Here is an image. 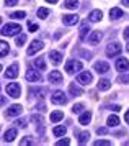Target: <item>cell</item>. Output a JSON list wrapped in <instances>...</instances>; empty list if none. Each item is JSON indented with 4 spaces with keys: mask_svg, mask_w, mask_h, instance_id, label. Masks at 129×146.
<instances>
[{
    "mask_svg": "<svg viewBox=\"0 0 129 146\" xmlns=\"http://www.w3.org/2000/svg\"><path fill=\"white\" fill-rule=\"evenodd\" d=\"M20 31H21V27L18 23H8L2 28V35H5V36H13V35H18Z\"/></svg>",
    "mask_w": 129,
    "mask_h": 146,
    "instance_id": "cell-1",
    "label": "cell"
},
{
    "mask_svg": "<svg viewBox=\"0 0 129 146\" xmlns=\"http://www.w3.org/2000/svg\"><path fill=\"white\" fill-rule=\"evenodd\" d=\"M82 67H84V64H82L80 61L70 59V61H67V64H65V71L69 74H74V72H80Z\"/></svg>",
    "mask_w": 129,
    "mask_h": 146,
    "instance_id": "cell-2",
    "label": "cell"
},
{
    "mask_svg": "<svg viewBox=\"0 0 129 146\" xmlns=\"http://www.w3.org/2000/svg\"><path fill=\"white\" fill-rule=\"evenodd\" d=\"M51 102L54 105H62V104L67 102V97H65V94L62 92V90H56V92L51 95Z\"/></svg>",
    "mask_w": 129,
    "mask_h": 146,
    "instance_id": "cell-3",
    "label": "cell"
},
{
    "mask_svg": "<svg viewBox=\"0 0 129 146\" xmlns=\"http://www.w3.org/2000/svg\"><path fill=\"white\" fill-rule=\"evenodd\" d=\"M121 53V44L119 43H110L108 48H106V56L108 58H115Z\"/></svg>",
    "mask_w": 129,
    "mask_h": 146,
    "instance_id": "cell-4",
    "label": "cell"
},
{
    "mask_svg": "<svg viewBox=\"0 0 129 146\" xmlns=\"http://www.w3.org/2000/svg\"><path fill=\"white\" fill-rule=\"evenodd\" d=\"M91 72H88V71H84V72H80L77 76V82L78 84H82V86H88V84H91Z\"/></svg>",
    "mask_w": 129,
    "mask_h": 146,
    "instance_id": "cell-5",
    "label": "cell"
},
{
    "mask_svg": "<svg viewBox=\"0 0 129 146\" xmlns=\"http://www.w3.org/2000/svg\"><path fill=\"white\" fill-rule=\"evenodd\" d=\"M43 46H44V44H43V41H33L31 43V46L28 48V51H26V54H28V56H33V54H36L39 51V49H43Z\"/></svg>",
    "mask_w": 129,
    "mask_h": 146,
    "instance_id": "cell-6",
    "label": "cell"
},
{
    "mask_svg": "<svg viewBox=\"0 0 129 146\" xmlns=\"http://www.w3.org/2000/svg\"><path fill=\"white\" fill-rule=\"evenodd\" d=\"M7 94H8V97L18 99L20 97V86L18 84H8L7 86Z\"/></svg>",
    "mask_w": 129,
    "mask_h": 146,
    "instance_id": "cell-7",
    "label": "cell"
},
{
    "mask_svg": "<svg viewBox=\"0 0 129 146\" xmlns=\"http://www.w3.org/2000/svg\"><path fill=\"white\" fill-rule=\"evenodd\" d=\"M21 112H23V107L18 105V104H15V105H12L10 108H7V110H5V115L12 118V117H16V115H20Z\"/></svg>",
    "mask_w": 129,
    "mask_h": 146,
    "instance_id": "cell-8",
    "label": "cell"
},
{
    "mask_svg": "<svg viewBox=\"0 0 129 146\" xmlns=\"http://www.w3.org/2000/svg\"><path fill=\"white\" fill-rule=\"evenodd\" d=\"M41 79H43V77H41L39 72H36V69H30V71L26 72V80H30V82H39Z\"/></svg>",
    "mask_w": 129,
    "mask_h": 146,
    "instance_id": "cell-9",
    "label": "cell"
},
{
    "mask_svg": "<svg viewBox=\"0 0 129 146\" xmlns=\"http://www.w3.org/2000/svg\"><path fill=\"white\" fill-rule=\"evenodd\" d=\"M16 76H18V64L15 62V64H12V66L5 71V77L7 79H15Z\"/></svg>",
    "mask_w": 129,
    "mask_h": 146,
    "instance_id": "cell-10",
    "label": "cell"
},
{
    "mask_svg": "<svg viewBox=\"0 0 129 146\" xmlns=\"http://www.w3.org/2000/svg\"><path fill=\"white\" fill-rule=\"evenodd\" d=\"M116 69L119 71V72H124V71H128L129 69V61L126 59V58H119V59L116 61Z\"/></svg>",
    "mask_w": 129,
    "mask_h": 146,
    "instance_id": "cell-11",
    "label": "cell"
},
{
    "mask_svg": "<svg viewBox=\"0 0 129 146\" xmlns=\"http://www.w3.org/2000/svg\"><path fill=\"white\" fill-rule=\"evenodd\" d=\"M95 71L100 72V74L108 72V71H110V64L105 62V61H97V62H95Z\"/></svg>",
    "mask_w": 129,
    "mask_h": 146,
    "instance_id": "cell-12",
    "label": "cell"
},
{
    "mask_svg": "<svg viewBox=\"0 0 129 146\" xmlns=\"http://www.w3.org/2000/svg\"><path fill=\"white\" fill-rule=\"evenodd\" d=\"M49 82L51 84H61L62 82V74L59 72V71H52V72H49Z\"/></svg>",
    "mask_w": 129,
    "mask_h": 146,
    "instance_id": "cell-13",
    "label": "cell"
},
{
    "mask_svg": "<svg viewBox=\"0 0 129 146\" xmlns=\"http://www.w3.org/2000/svg\"><path fill=\"white\" fill-rule=\"evenodd\" d=\"M62 21H64L65 25H75V23H78V17L75 13L74 15H64V17H62Z\"/></svg>",
    "mask_w": 129,
    "mask_h": 146,
    "instance_id": "cell-14",
    "label": "cell"
},
{
    "mask_svg": "<svg viewBox=\"0 0 129 146\" xmlns=\"http://www.w3.org/2000/svg\"><path fill=\"white\" fill-rule=\"evenodd\" d=\"M103 38V35H101V31H93V33L90 35V38H88V41H90V44H98L100 43V40Z\"/></svg>",
    "mask_w": 129,
    "mask_h": 146,
    "instance_id": "cell-15",
    "label": "cell"
},
{
    "mask_svg": "<svg viewBox=\"0 0 129 146\" xmlns=\"http://www.w3.org/2000/svg\"><path fill=\"white\" fill-rule=\"evenodd\" d=\"M49 59L52 61V64H59L62 61V53H59V51H49Z\"/></svg>",
    "mask_w": 129,
    "mask_h": 146,
    "instance_id": "cell-16",
    "label": "cell"
},
{
    "mask_svg": "<svg viewBox=\"0 0 129 146\" xmlns=\"http://www.w3.org/2000/svg\"><path fill=\"white\" fill-rule=\"evenodd\" d=\"M90 121H91V113L90 112H84L80 115V118H78V123H80V125H88Z\"/></svg>",
    "mask_w": 129,
    "mask_h": 146,
    "instance_id": "cell-17",
    "label": "cell"
},
{
    "mask_svg": "<svg viewBox=\"0 0 129 146\" xmlns=\"http://www.w3.org/2000/svg\"><path fill=\"white\" fill-rule=\"evenodd\" d=\"M16 138V130L15 128H8L5 133V136H3V139H5L7 143H10V141H13V139Z\"/></svg>",
    "mask_w": 129,
    "mask_h": 146,
    "instance_id": "cell-18",
    "label": "cell"
},
{
    "mask_svg": "<svg viewBox=\"0 0 129 146\" xmlns=\"http://www.w3.org/2000/svg\"><path fill=\"white\" fill-rule=\"evenodd\" d=\"M110 87H111L110 79H100V82H98V89H100L101 92H105V90H108Z\"/></svg>",
    "mask_w": 129,
    "mask_h": 146,
    "instance_id": "cell-19",
    "label": "cell"
},
{
    "mask_svg": "<svg viewBox=\"0 0 129 146\" xmlns=\"http://www.w3.org/2000/svg\"><path fill=\"white\" fill-rule=\"evenodd\" d=\"M101 18H103V13H101L100 10H93V12L88 15V20L90 21H100Z\"/></svg>",
    "mask_w": 129,
    "mask_h": 146,
    "instance_id": "cell-20",
    "label": "cell"
},
{
    "mask_svg": "<svg viewBox=\"0 0 129 146\" xmlns=\"http://www.w3.org/2000/svg\"><path fill=\"white\" fill-rule=\"evenodd\" d=\"M106 125L108 126H118L119 125V117H118L116 113H115V115H110L108 120H106Z\"/></svg>",
    "mask_w": 129,
    "mask_h": 146,
    "instance_id": "cell-21",
    "label": "cell"
},
{
    "mask_svg": "<svg viewBox=\"0 0 129 146\" xmlns=\"http://www.w3.org/2000/svg\"><path fill=\"white\" fill-rule=\"evenodd\" d=\"M77 138H78V143H80V145H85V143L90 139V133L88 131H80Z\"/></svg>",
    "mask_w": 129,
    "mask_h": 146,
    "instance_id": "cell-22",
    "label": "cell"
},
{
    "mask_svg": "<svg viewBox=\"0 0 129 146\" xmlns=\"http://www.w3.org/2000/svg\"><path fill=\"white\" fill-rule=\"evenodd\" d=\"M10 53V46L7 44L5 41H0V58H3Z\"/></svg>",
    "mask_w": 129,
    "mask_h": 146,
    "instance_id": "cell-23",
    "label": "cell"
},
{
    "mask_svg": "<svg viewBox=\"0 0 129 146\" xmlns=\"http://www.w3.org/2000/svg\"><path fill=\"white\" fill-rule=\"evenodd\" d=\"M88 30H90V27H88V23L85 21V23H82V27H80V40H85V36H87V33H88Z\"/></svg>",
    "mask_w": 129,
    "mask_h": 146,
    "instance_id": "cell-24",
    "label": "cell"
},
{
    "mask_svg": "<svg viewBox=\"0 0 129 146\" xmlns=\"http://www.w3.org/2000/svg\"><path fill=\"white\" fill-rule=\"evenodd\" d=\"M121 17H123L121 8H111V20H119Z\"/></svg>",
    "mask_w": 129,
    "mask_h": 146,
    "instance_id": "cell-25",
    "label": "cell"
},
{
    "mask_svg": "<svg viewBox=\"0 0 129 146\" xmlns=\"http://www.w3.org/2000/svg\"><path fill=\"white\" fill-rule=\"evenodd\" d=\"M33 121H34V125H39V130H41L39 133H43V130H44V126H43V123H44L43 117L41 115H33Z\"/></svg>",
    "mask_w": 129,
    "mask_h": 146,
    "instance_id": "cell-26",
    "label": "cell"
},
{
    "mask_svg": "<svg viewBox=\"0 0 129 146\" xmlns=\"http://www.w3.org/2000/svg\"><path fill=\"white\" fill-rule=\"evenodd\" d=\"M64 118V113L62 112H52L51 113V121H54V123H57V121H61V120Z\"/></svg>",
    "mask_w": 129,
    "mask_h": 146,
    "instance_id": "cell-27",
    "label": "cell"
},
{
    "mask_svg": "<svg viewBox=\"0 0 129 146\" xmlns=\"http://www.w3.org/2000/svg\"><path fill=\"white\" fill-rule=\"evenodd\" d=\"M69 89H70V94H72V95H77V97L84 94V90H82L80 87H77L75 84H70V87H69Z\"/></svg>",
    "mask_w": 129,
    "mask_h": 146,
    "instance_id": "cell-28",
    "label": "cell"
},
{
    "mask_svg": "<svg viewBox=\"0 0 129 146\" xmlns=\"http://www.w3.org/2000/svg\"><path fill=\"white\" fill-rule=\"evenodd\" d=\"M65 126H56L54 130H52V133H54V136H64L65 135Z\"/></svg>",
    "mask_w": 129,
    "mask_h": 146,
    "instance_id": "cell-29",
    "label": "cell"
},
{
    "mask_svg": "<svg viewBox=\"0 0 129 146\" xmlns=\"http://www.w3.org/2000/svg\"><path fill=\"white\" fill-rule=\"evenodd\" d=\"M26 17L25 12H21V10H18V12H13V13H10V18H16V20H23Z\"/></svg>",
    "mask_w": 129,
    "mask_h": 146,
    "instance_id": "cell-30",
    "label": "cell"
},
{
    "mask_svg": "<svg viewBox=\"0 0 129 146\" xmlns=\"http://www.w3.org/2000/svg\"><path fill=\"white\" fill-rule=\"evenodd\" d=\"M34 66L38 67L39 71H44V69H46V62H44V59H43V58H38V59L34 61Z\"/></svg>",
    "mask_w": 129,
    "mask_h": 146,
    "instance_id": "cell-31",
    "label": "cell"
},
{
    "mask_svg": "<svg viewBox=\"0 0 129 146\" xmlns=\"http://www.w3.org/2000/svg\"><path fill=\"white\" fill-rule=\"evenodd\" d=\"M65 8H77L78 7V0H65Z\"/></svg>",
    "mask_w": 129,
    "mask_h": 146,
    "instance_id": "cell-32",
    "label": "cell"
},
{
    "mask_svg": "<svg viewBox=\"0 0 129 146\" xmlns=\"http://www.w3.org/2000/svg\"><path fill=\"white\" fill-rule=\"evenodd\" d=\"M31 143H34V138L33 136H25V138H21V141H20V145H23V146H28V145H31Z\"/></svg>",
    "mask_w": 129,
    "mask_h": 146,
    "instance_id": "cell-33",
    "label": "cell"
},
{
    "mask_svg": "<svg viewBox=\"0 0 129 146\" xmlns=\"http://www.w3.org/2000/svg\"><path fill=\"white\" fill-rule=\"evenodd\" d=\"M47 15H49V10H47V8H38L39 18H47Z\"/></svg>",
    "mask_w": 129,
    "mask_h": 146,
    "instance_id": "cell-34",
    "label": "cell"
},
{
    "mask_svg": "<svg viewBox=\"0 0 129 146\" xmlns=\"http://www.w3.org/2000/svg\"><path fill=\"white\" fill-rule=\"evenodd\" d=\"M72 112H74V113H80V112H84V104H75V105L72 107Z\"/></svg>",
    "mask_w": 129,
    "mask_h": 146,
    "instance_id": "cell-35",
    "label": "cell"
},
{
    "mask_svg": "<svg viewBox=\"0 0 129 146\" xmlns=\"http://www.w3.org/2000/svg\"><path fill=\"white\" fill-rule=\"evenodd\" d=\"M26 41V36L25 35H18V38H16V46H23Z\"/></svg>",
    "mask_w": 129,
    "mask_h": 146,
    "instance_id": "cell-36",
    "label": "cell"
},
{
    "mask_svg": "<svg viewBox=\"0 0 129 146\" xmlns=\"http://www.w3.org/2000/svg\"><path fill=\"white\" fill-rule=\"evenodd\" d=\"M111 143L108 141V139H97L95 141V146H110Z\"/></svg>",
    "mask_w": 129,
    "mask_h": 146,
    "instance_id": "cell-37",
    "label": "cell"
},
{
    "mask_svg": "<svg viewBox=\"0 0 129 146\" xmlns=\"http://www.w3.org/2000/svg\"><path fill=\"white\" fill-rule=\"evenodd\" d=\"M15 123H16V126H23V128H25V126L28 125V120L26 118H18Z\"/></svg>",
    "mask_w": 129,
    "mask_h": 146,
    "instance_id": "cell-38",
    "label": "cell"
},
{
    "mask_svg": "<svg viewBox=\"0 0 129 146\" xmlns=\"http://www.w3.org/2000/svg\"><path fill=\"white\" fill-rule=\"evenodd\" d=\"M118 82H121V84H129V76L126 74V76H119L118 77Z\"/></svg>",
    "mask_w": 129,
    "mask_h": 146,
    "instance_id": "cell-39",
    "label": "cell"
},
{
    "mask_svg": "<svg viewBox=\"0 0 129 146\" xmlns=\"http://www.w3.org/2000/svg\"><path fill=\"white\" fill-rule=\"evenodd\" d=\"M69 143H70V139H67V138H61L57 141V143H56V145H59V146H65V145H69Z\"/></svg>",
    "mask_w": 129,
    "mask_h": 146,
    "instance_id": "cell-40",
    "label": "cell"
},
{
    "mask_svg": "<svg viewBox=\"0 0 129 146\" xmlns=\"http://www.w3.org/2000/svg\"><path fill=\"white\" fill-rule=\"evenodd\" d=\"M18 3V0H5V5L7 7H15Z\"/></svg>",
    "mask_w": 129,
    "mask_h": 146,
    "instance_id": "cell-41",
    "label": "cell"
},
{
    "mask_svg": "<svg viewBox=\"0 0 129 146\" xmlns=\"http://www.w3.org/2000/svg\"><path fill=\"white\" fill-rule=\"evenodd\" d=\"M28 28H30V31H36V30H38V25H36V23H28Z\"/></svg>",
    "mask_w": 129,
    "mask_h": 146,
    "instance_id": "cell-42",
    "label": "cell"
},
{
    "mask_svg": "<svg viewBox=\"0 0 129 146\" xmlns=\"http://www.w3.org/2000/svg\"><path fill=\"white\" fill-rule=\"evenodd\" d=\"M110 108L113 112H119V110H121V105H110Z\"/></svg>",
    "mask_w": 129,
    "mask_h": 146,
    "instance_id": "cell-43",
    "label": "cell"
},
{
    "mask_svg": "<svg viewBox=\"0 0 129 146\" xmlns=\"http://www.w3.org/2000/svg\"><path fill=\"white\" fill-rule=\"evenodd\" d=\"M97 133H98V135H106L108 131H106V128H98Z\"/></svg>",
    "mask_w": 129,
    "mask_h": 146,
    "instance_id": "cell-44",
    "label": "cell"
},
{
    "mask_svg": "<svg viewBox=\"0 0 129 146\" xmlns=\"http://www.w3.org/2000/svg\"><path fill=\"white\" fill-rule=\"evenodd\" d=\"M38 108L41 110V112H44V110H46V107H44V104H43V102H41V104H38Z\"/></svg>",
    "mask_w": 129,
    "mask_h": 146,
    "instance_id": "cell-45",
    "label": "cell"
},
{
    "mask_svg": "<svg viewBox=\"0 0 129 146\" xmlns=\"http://www.w3.org/2000/svg\"><path fill=\"white\" fill-rule=\"evenodd\" d=\"M124 38H126V40H129V27L124 30Z\"/></svg>",
    "mask_w": 129,
    "mask_h": 146,
    "instance_id": "cell-46",
    "label": "cell"
},
{
    "mask_svg": "<svg viewBox=\"0 0 129 146\" xmlns=\"http://www.w3.org/2000/svg\"><path fill=\"white\" fill-rule=\"evenodd\" d=\"M124 120H126V123L129 125V110L126 112V115H124Z\"/></svg>",
    "mask_w": 129,
    "mask_h": 146,
    "instance_id": "cell-47",
    "label": "cell"
},
{
    "mask_svg": "<svg viewBox=\"0 0 129 146\" xmlns=\"http://www.w3.org/2000/svg\"><path fill=\"white\" fill-rule=\"evenodd\" d=\"M123 5L124 7H129V0H123Z\"/></svg>",
    "mask_w": 129,
    "mask_h": 146,
    "instance_id": "cell-48",
    "label": "cell"
},
{
    "mask_svg": "<svg viewBox=\"0 0 129 146\" xmlns=\"http://www.w3.org/2000/svg\"><path fill=\"white\" fill-rule=\"evenodd\" d=\"M46 2H47V3H56L57 0H46Z\"/></svg>",
    "mask_w": 129,
    "mask_h": 146,
    "instance_id": "cell-49",
    "label": "cell"
},
{
    "mask_svg": "<svg viewBox=\"0 0 129 146\" xmlns=\"http://www.w3.org/2000/svg\"><path fill=\"white\" fill-rule=\"evenodd\" d=\"M0 72H2V64H0Z\"/></svg>",
    "mask_w": 129,
    "mask_h": 146,
    "instance_id": "cell-50",
    "label": "cell"
},
{
    "mask_svg": "<svg viewBox=\"0 0 129 146\" xmlns=\"http://www.w3.org/2000/svg\"><path fill=\"white\" fill-rule=\"evenodd\" d=\"M0 25H2V18H0Z\"/></svg>",
    "mask_w": 129,
    "mask_h": 146,
    "instance_id": "cell-51",
    "label": "cell"
},
{
    "mask_svg": "<svg viewBox=\"0 0 129 146\" xmlns=\"http://www.w3.org/2000/svg\"><path fill=\"white\" fill-rule=\"evenodd\" d=\"M128 51H129V44H128Z\"/></svg>",
    "mask_w": 129,
    "mask_h": 146,
    "instance_id": "cell-52",
    "label": "cell"
}]
</instances>
